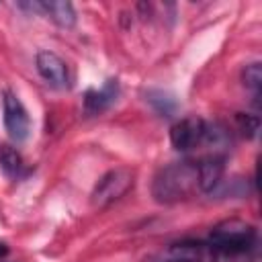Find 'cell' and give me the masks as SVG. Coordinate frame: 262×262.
I'll list each match as a JSON object with an SVG mask.
<instances>
[{
    "label": "cell",
    "mask_w": 262,
    "mask_h": 262,
    "mask_svg": "<svg viewBox=\"0 0 262 262\" xmlns=\"http://www.w3.org/2000/svg\"><path fill=\"white\" fill-rule=\"evenodd\" d=\"M256 244L254 225L242 219L219 221L209 235L207 248L213 252L215 262H242Z\"/></svg>",
    "instance_id": "cell-1"
},
{
    "label": "cell",
    "mask_w": 262,
    "mask_h": 262,
    "mask_svg": "<svg viewBox=\"0 0 262 262\" xmlns=\"http://www.w3.org/2000/svg\"><path fill=\"white\" fill-rule=\"evenodd\" d=\"M194 192H201L199 188V168L196 162H174L164 166L151 184V194L158 203H178Z\"/></svg>",
    "instance_id": "cell-2"
},
{
    "label": "cell",
    "mask_w": 262,
    "mask_h": 262,
    "mask_svg": "<svg viewBox=\"0 0 262 262\" xmlns=\"http://www.w3.org/2000/svg\"><path fill=\"white\" fill-rule=\"evenodd\" d=\"M133 176H135L133 170L125 168V166H117V168H111L108 172H104L92 188V194H90L92 207L104 209L111 203L125 196L129 192V188L133 186Z\"/></svg>",
    "instance_id": "cell-3"
},
{
    "label": "cell",
    "mask_w": 262,
    "mask_h": 262,
    "mask_svg": "<svg viewBox=\"0 0 262 262\" xmlns=\"http://www.w3.org/2000/svg\"><path fill=\"white\" fill-rule=\"evenodd\" d=\"M207 137V121L201 117H184L176 121L170 129V143L176 151H192L196 147L205 145Z\"/></svg>",
    "instance_id": "cell-4"
},
{
    "label": "cell",
    "mask_w": 262,
    "mask_h": 262,
    "mask_svg": "<svg viewBox=\"0 0 262 262\" xmlns=\"http://www.w3.org/2000/svg\"><path fill=\"white\" fill-rule=\"evenodd\" d=\"M2 123H4V129L12 141L18 143V141H25L29 137L31 121H29L27 108L23 106L18 96L12 94L10 90H6L2 96Z\"/></svg>",
    "instance_id": "cell-5"
},
{
    "label": "cell",
    "mask_w": 262,
    "mask_h": 262,
    "mask_svg": "<svg viewBox=\"0 0 262 262\" xmlns=\"http://www.w3.org/2000/svg\"><path fill=\"white\" fill-rule=\"evenodd\" d=\"M37 72L39 76L55 86V88H68L70 86V74H68V63L53 51H39L37 53Z\"/></svg>",
    "instance_id": "cell-6"
},
{
    "label": "cell",
    "mask_w": 262,
    "mask_h": 262,
    "mask_svg": "<svg viewBox=\"0 0 262 262\" xmlns=\"http://www.w3.org/2000/svg\"><path fill=\"white\" fill-rule=\"evenodd\" d=\"M20 6L47 14V18H51L57 27H63V29H70L76 25V10L70 2L51 0V2H29V4H20Z\"/></svg>",
    "instance_id": "cell-7"
},
{
    "label": "cell",
    "mask_w": 262,
    "mask_h": 262,
    "mask_svg": "<svg viewBox=\"0 0 262 262\" xmlns=\"http://www.w3.org/2000/svg\"><path fill=\"white\" fill-rule=\"evenodd\" d=\"M117 94H119V84L117 80H108L102 88L94 90L90 88L86 94H84V111L88 115H98L102 111H106L115 100H117Z\"/></svg>",
    "instance_id": "cell-8"
},
{
    "label": "cell",
    "mask_w": 262,
    "mask_h": 262,
    "mask_svg": "<svg viewBox=\"0 0 262 262\" xmlns=\"http://www.w3.org/2000/svg\"><path fill=\"white\" fill-rule=\"evenodd\" d=\"M0 168L10 178H20V176L27 174L25 162H23L20 154L14 147H10V145H2L0 147Z\"/></svg>",
    "instance_id": "cell-9"
},
{
    "label": "cell",
    "mask_w": 262,
    "mask_h": 262,
    "mask_svg": "<svg viewBox=\"0 0 262 262\" xmlns=\"http://www.w3.org/2000/svg\"><path fill=\"white\" fill-rule=\"evenodd\" d=\"M145 100L156 108V113H160L164 117H170L176 111L174 96L168 94V92H164V90H147L145 92Z\"/></svg>",
    "instance_id": "cell-10"
},
{
    "label": "cell",
    "mask_w": 262,
    "mask_h": 262,
    "mask_svg": "<svg viewBox=\"0 0 262 262\" xmlns=\"http://www.w3.org/2000/svg\"><path fill=\"white\" fill-rule=\"evenodd\" d=\"M242 80L254 92V96H258L260 94V86H262V68H260V63L258 61L248 63L244 68V72H242Z\"/></svg>",
    "instance_id": "cell-11"
},
{
    "label": "cell",
    "mask_w": 262,
    "mask_h": 262,
    "mask_svg": "<svg viewBox=\"0 0 262 262\" xmlns=\"http://www.w3.org/2000/svg\"><path fill=\"white\" fill-rule=\"evenodd\" d=\"M237 125H239V131L246 137H256L258 127H260V119H258V115H244V113H239L237 115Z\"/></svg>",
    "instance_id": "cell-12"
},
{
    "label": "cell",
    "mask_w": 262,
    "mask_h": 262,
    "mask_svg": "<svg viewBox=\"0 0 262 262\" xmlns=\"http://www.w3.org/2000/svg\"><path fill=\"white\" fill-rule=\"evenodd\" d=\"M6 256H8V246L4 242H0V260L6 258Z\"/></svg>",
    "instance_id": "cell-13"
},
{
    "label": "cell",
    "mask_w": 262,
    "mask_h": 262,
    "mask_svg": "<svg viewBox=\"0 0 262 262\" xmlns=\"http://www.w3.org/2000/svg\"><path fill=\"white\" fill-rule=\"evenodd\" d=\"M170 262H176V260H170Z\"/></svg>",
    "instance_id": "cell-14"
}]
</instances>
